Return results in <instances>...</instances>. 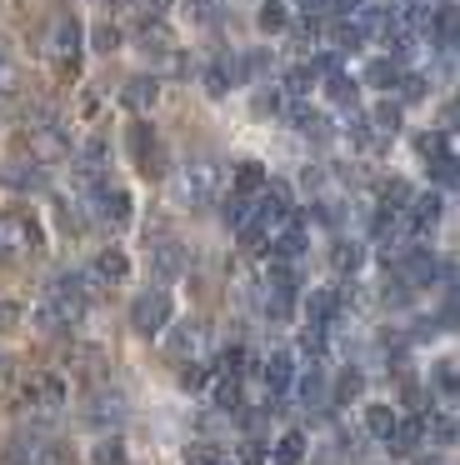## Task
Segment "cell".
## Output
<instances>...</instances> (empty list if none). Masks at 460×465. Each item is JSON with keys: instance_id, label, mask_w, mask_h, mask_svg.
Wrapping results in <instances>:
<instances>
[{"instance_id": "e575fe53", "label": "cell", "mask_w": 460, "mask_h": 465, "mask_svg": "<svg viewBox=\"0 0 460 465\" xmlns=\"http://www.w3.org/2000/svg\"><path fill=\"white\" fill-rule=\"evenodd\" d=\"M315 41H320V31H315V25H310V21L290 31V51H300V55H305V51H310V45H315Z\"/></svg>"}, {"instance_id": "681fc988", "label": "cell", "mask_w": 460, "mask_h": 465, "mask_svg": "<svg viewBox=\"0 0 460 465\" xmlns=\"http://www.w3.org/2000/svg\"><path fill=\"white\" fill-rule=\"evenodd\" d=\"M435 385H440V391H455V365H450V361L435 365Z\"/></svg>"}, {"instance_id": "60d3db41", "label": "cell", "mask_w": 460, "mask_h": 465, "mask_svg": "<svg viewBox=\"0 0 460 465\" xmlns=\"http://www.w3.org/2000/svg\"><path fill=\"white\" fill-rule=\"evenodd\" d=\"M335 265H340V271H355V265H360V245L355 241H340L335 245Z\"/></svg>"}, {"instance_id": "6da1fadb", "label": "cell", "mask_w": 460, "mask_h": 465, "mask_svg": "<svg viewBox=\"0 0 460 465\" xmlns=\"http://www.w3.org/2000/svg\"><path fill=\"white\" fill-rule=\"evenodd\" d=\"M215 185H220V165L215 161H185L175 171V181H170V201L185 205V211H200V205L215 201Z\"/></svg>"}, {"instance_id": "d4e9b609", "label": "cell", "mask_w": 460, "mask_h": 465, "mask_svg": "<svg viewBox=\"0 0 460 465\" xmlns=\"http://www.w3.org/2000/svg\"><path fill=\"white\" fill-rule=\"evenodd\" d=\"M260 185H265V165H260V161H240L235 165V191L250 195V191H260Z\"/></svg>"}, {"instance_id": "836d02e7", "label": "cell", "mask_w": 460, "mask_h": 465, "mask_svg": "<svg viewBox=\"0 0 460 465\" xmlns=\"http://www.w3.org/2000/svg\"><path fill=\"white\" fill-rule=\"evenodd\" d=\"M300 450H305V440H300V435L290 430L285 440H280V450H275V465H295V460H300Z\"/></svg>"}, {"instance_id": "f5cc1de1", "label": "cell", "mask_w": 460, "mask_h": 465, "mask_svg": "<svg viewBox=\"0 0 460 465\" xmlns=\"http://www.w3.org/2000/svg\"><path fill=\"white\" fill-rule=\"evenodd\" d=\"M0 465H30V455H25V450H20V445H10V450H5V455H0Z\"/></svg>"}, {"instance_id": "7a4b0ae2", "label": "cell", "mask_w": 460, "mask_h": 465, "mask_svg": "<svg viewBox=\"0 0 460 465\" xmlns=\"http://www.w3.org/2000/svg\"><path fill=\"white\" fill-rule=\"evenodd\" d=\"M130 325L140 335H160L170 325V295L165 291H140L135 305H130Z\"/></svg>"}, {"instance_id": "7dc6e473", "label": "cell", "mask_w": 460, "mask_h": 465, "mask_svg": "<svg viewBox=\"0 0 460 465\" xmlns=\"http://www.w3.org/2000/svg\"><path fill=\"white\" fill-rule=\"evenodd\" d=\"M185 5H190V15H195L200 25H210V21H215V0H185Z\"/></svg>"}, {"instance_id": "e0dca14e", "label": "cell", "mask_w": 460, "mask_h": 465, "mask_svg": "<svg viewBox=\"0 0 460 465\" xmlns=\"http://www.w3.org/2000/svg\"><path fill=\"white\" fill-rule=\"evenodd\" d=\"M155 95H160L155 75H135V81H125V105H130V111H150Z\"/></svg>"}, {"instance_id": "ac0fdd59", "label": "cell", "mask_w": 460, "mask_h": 465, "mask_svg": "<svg viewBox=\"0 0 460 465\" xmlns=\"http://www.w3.org/2000/svg\"><path fill=\"white\" fill-rule=\"evenodd\" d=\"M95 205L110 225H125L130 221V195L125 191H95Z\"/></svg>"}, {"instance_id": "277c9868", "label": "cell", "mask_w": 460, "mask_h": 465, "mask_svg": "<svg viewBox=\"0 0 460 465\" xmlns=\"http://www.w3.org/2000/svg\"><path fill=\"white\" fill-rule=\"evenodd\" d=\"M130 155H135V165H140V175H165V145H160V135H155V125H130Z\"/></svg>"}, {"instance_id": "83f0119b", "label": "cell", "mask_w": 460, "mask_h": 465, "mask_svg": "<svg viewBox=\"0 0 460 465\" xmlns=\"http://www.w3.org/2000/svg\"><path fill=\"white\" fill-rule=\"evenodd\" d=\"M265 71H270V51H245L235 65V75H245V81H260Z\"/></svg>"}, {"instance_id": "db71d44e", "label": "cell", "mask_w": 460, "mask_h": 465, "mask_svg": "<svg viewBox=\"0 0 460 465\" xmlns=\"http://www.w3.org/2000/svg\"><path fill=\"white\" fill-rule=\"evenodd\" d=\"M330 5H335V11H340V15H355V11H360V5H365V0H330Z\"/></svg>"}, {"instance_id": "4316f807", "label": "cell", "mask_w": 460, "mask_h": 465, "mask_svg": "<svg viewBox=\"0 0 460 465\" xmlns=\"http://www.w3.org/2000/svg\"><path fill=\"white\" fill-rule=\"evenodd\" d=\"M250 215H255V211H250V201H245V195H230V201L220 205V221H225L230 231H240V225H245Z\"/></svg>"}, {"instance_id": "8992f818", "label": "cell", "mask_w": 460, "mask_h": 465, "mask_svg": "<svg viewBox=\"0 0 460 465\" xmlns=\"http://www.w3.org/2000/svg\"><path fill=\"white\" fill-rule=\"evenodd\" d=\"M65 405V375L40 371L35 381L25 385V411H60Z\"/></svg>"}, {"instance_id": "d6986e66", "label": "cell", "mask_w": 460, "mask_h": 465, "mask_svg": "<svg viewBox=\"0 0 460 465\" xmlns=\"http://www.w3.org/2000/svg\"><path fill=\"white\" fill-rule=\"evenodd\" d=\"M165 345H170V355H175V361H190V355H195V345H200V325H195V321L175 325Z\"/></svg>"}, {"instance_id": "5bb4252c", "label": "cell", "mask_w": 460, "mask_h": 465, "mask_svg": "<svg viewBox=\"0 0 460 465\" xmlns=\"http://www.w3.org/2000/svg\"><path fill=\"white\" fill-rule=\"evenodd\" d=\"M125 275H130V265H125L120 251L95 255V265H90V281H105V285H125Z\"/></svg>"}, {"instance_id": "4dcf8cb0", "label": "cell", "mask_w": 460, "mask_h": 465, "mask_svg": "<svg viewBox=\"0 0 460 465\" xmlns=\"http://www.w3.org/2000/svg\"><path fill=\"white\" fill-rule=\"evenodd\" d=\"M360 391H365V375H360V371H345V375L335 381V401H340V405H345V401H355Z\"/></svg>"}, {"instance_id": "f6af8a7d", "label": "cell", "mask_w": 460, "mask_h": 465, "mask_svg": "<svg viewBox=\"0 0 460 465\" xmlns=\"http://www.w3.org/2000/svg\"><path fill=\"white\" fill-rule=\"evenodd\" d=\"M275 111H280V91H270V85H265V91L255 95V115H275Z\"/></svg>"}, {"instance_id": "44dd1931", "label": "cell", "mask_w": 460, "mask_h": 465, "mask_svg": "<svg viewBox=\"0 0 460 465\" xmlns=\"http://www.w3.org/2000/svg\"><path fill=\"white\" fill-rule=\"evenodd\" d=\"M400 415L390 411V405H365V430L375 435V440H390V430H395Z\"/></svg>"}, {"instance_id": "603a6c76", "label": "cell", "mask_w": 460, "mask_h": 465, "mask_svg": "<svg viewBox=\"0 0 460 465\" xmlns=\"http://www.w3.org/2000/svg\"><path fill=\"white\" fill-rule=\"evenodd\" d=\"M125 11H130L135 25H150V21H160V15L170 11V0H125Z\"/></svg>"}, {"instance_id": "5b68a950", "label": "cell", "mask_w": 460, "mask_h": 465, "mask_svg": "<svg viewBox=\"0 0 460 465\" xmlns=\"http://www.w3.org/2000/svg\"><path fill=\"white\" fill-rule=\"evenodd\" d=\"M65 371L75 375L80 385H90V391H100V385H105V371H110V361H105V351H100V345H70V355H65Z\"/></svg>"}, {"instance_id": "ffe728a7", "label": "cell", "mask_w": 460, "mask_h": 465, "mask_svg": "<svg viewBox=\"0 0 460 465\" xmlns=\"http://www.w3.org/2000/svg\"><path fill=\"white\" fill-rule=\"evenodd\" d=\"M420 440H425V430H420V415H415V420H405V425L395 420V430H390V445H395V455H415Z\"/></svg>"}, {"instance_id": "52a82bcc", "label": "cell", "mask_w": 460, "mask_h": 465, "mask_svg": "<svg viewBox=\"0 0 460 465\" xmlns=\"http://www.w3.org/2000/svg\"><path fill=\"white\" fill-rule=\"evenodd\" d=\"M150 265H155L160 281H175V275H185V265H190V245L175 241V235H160L155 251H150Z\"/></svg>"}, {"instance_id": "b9f144b4", "label": "cell", "mask_w": 460, "mask_h": 465, "mask_svg": "<svg viewBox=\"0 0 460 465\" xmlns=\"http://www.w3.org/2000/svg\"><path fill=\"white\" fill-rule=\"evenodd\" d=\"M95 51H100V55L120 51V31H115V25H100V31H95Z\"/></svg>"}, {"instance_id": "11a10c76", "label": "cell", "mask_w": 460, "mask_h": 465, "mask_svg": "<svg viewBox=\"0 0 460 465\" xmlns=\"http://www.w3.org/2000/svg\"><path fill=\"white\" fill-rule=\"evenodd\" d=\"M295 5H300V11H310V15H320V11L330 5V0H295Z\"/></svg>"}, {"instance_id": "d590c367", "label": "cell", "mask_w": 460, "mask_h": 465, "mask_svg": "<svg viewBox=\"0 0 460 465\" xmlns=\"http://www.w3.org/2000/svg\"><path fill=\"white\" fill-rule=\"evenodd\" d=\"M0 181H5V185H25V191H35V185H40V171H25V165H10V171L0 175Z\"/></svg>"}, {"instance_id": "8d00e7d4", "label": "cell", "mask_w": 460, "mask_h": 465, "mask_svg": "<svg viewBox=\"0 0 460 465\" xmlns=\"http://www.w3.org/2000/svg\"><path fill=\"white\" fill-rule=\"evenodd\" d=\"M90 460H95V465H120V440H115V435H110V440H100L95 450H90Z\"/></svg>"}, {"instance_id": "74e56055", "label": "cell", "mask_w": 460, "mask_h": 465, "mask_svg": "<svg viewBox=\"0 0 460 465\" xmlns=\"http://www.w3.org/2000/svg\"><path fill=\"white\" fill-rule=\"evenodd\" d=\"M20 85V71H15V61H10V55H0V101H5L10 91H15Z\"/></svg>"}, {"instance_id": "cb8c5ba5", "label": "cell", "mask_w": 460, "mask_h": 465, "mask_svg": "<svg viewBox=\"0 0 460 465\" xmlns=\"http://www.w3.org/2000/svg\"><path fill=\"white\" fill-rule=\"evenodd\" d=\"M230 81H235V65H225V61H215V65H205V95H225L230 91Z\"/></svg>"}, {"instance_id": "f907efd6", "label": "cell", "mask_w": 460, "mask_h": 465, "mask_svg": "<svg viewBox=\"0 0 460 465\" xmlns=\"http://www.w3.org/2000/svg\"><path fill=\"white\" fill-rule=\"evenodd\" d=\"M200 381H205V371H200L195 361H185V365H180V385H200Z\"/></svg>"}, {"instance_id": "9c48e42d", "label": "cell", "mask_w": 460, "mask_h": 465, "mask_svg": "<svg viewBox=\"0 0 460 465\" xmlns=\"http://www.w3.org/2000/svg\"><path fill=\"white\" fill-rule=\"evenodd\" d=\"M255 215L265 225H280L290 215V185H280V181H265L260 185V201H255Z\"/></svg>"}, {"instance_id": "2e32d148", "label": "cell", "mask_w": 460, "mask_h": 465, "mask_svg": "<svg viewBox=\"0 0 460 465\" xmlns=\"http://www.w3.org/2000/svg\"><path fill=\"white\" fill-rule=\"evenodd\" d=\"M290 121H295V131L305 135V141H330V121H325V115H315L310 105H295Z\"/></svg>"}, {"instance_id": "8fae6325", "label": "cell", "mask_w": 460, "mask_h": 465, "mask_svg": "<svg viewBox=\"0 0 460 465\" xmlns=\"http://www.w3.org/2000/svg\"><path fill=\"white\" fill-rule=\"evenodd\" d=\"M265 385L270 391H290V381H295V355L290 351H270V361H265Z\"/></svg>"}, {"instance_id": "816d5d0a", "label": "cell", "mask_w": 460, "mask_h": 465, "mask_svg": "<svg viewBox=\"0 0 460 465\" xmlns=\"http://www.w3.org/2000/svg\"><path fill=\"white\" fill-rule=\"evenodd\" d=\"M300 395H305V401H315V395H320V375H315V371L300 375Z\"/></svg>"}, {"instance_id": "f546056e", "label": "cell", "mask_w": 460, "mask_h": 465, "mask_svg": "<svg viewBox=\"0 0 460 465\" xmlns=\"http://www.w3.org/2000/svg\"><path fill=\"white\" fill-rule=\"evenodd\" d=\"M20 321H25V305H20L15 295H5V291H0V331H15Z\"/></svg>"}, {"instance_id": "4fadbf2b", "label": "cell", "mask_w": 460, "mask_h": 465, "mask_svg": "<svg viewBox=\"0 0 460 465\" xmlns=\"http://www.w3.org/2000/svg\"><path fill=\"white\" fill-rule=\"evenodd\" d=\"M120 420H125V395L105 391L90 401V425H120Z\"/></svg>"}, {"instance_id": "f35d334b", "label": "cell", "mask_w": 460, "mask_h": 465, "mask_svg": "<svg viewBox=\"0 0 460 465\" xmlns=\"http://www.w3.org/2000/svg\"><path fill=\"white\" fill-rule=\"evenodd\" d=\"M310 81H315V71H310V65H300V71H290V75H285V91H290V95H305V91H310Z\"/></svg>"}, {"instance_id": "9a60e30c", "label": "cell", "mask_w": 460, "mask_h": 465, "mask_svg": "<svg viewBox=\"0 0 460 465\" xmlns=\"http://www.w3.org/2000/svg\"><path fill=\"white\" fill-rule=\"evenodd\" d=\"M30 325H35L40 335H65V331H70V321L60 315V305H55V301H40L35 311H30Z\"/></svg>"}, {"instance_id": "d6a6232c", "label": "cell", "mask_w": 460, "mask_h": 465, "mask_svg": "<svg viewBox=\"0 0 460 465\" xmlns=\"http://www.w3.org/2000/svg\"><path fill=\"white\" fill-rule=\"evenodd\" d=\"M235 455L245 465H260V460H265V440H260V435H245V440L235 445Z\"/></svg>"}, {"instance_id": "484cf974", "label": "cell", "mask_w": 460, "mask_h": 465, "mask_svg": "<svg viewBox=\"0 0 460 465\" xmlns=\"http://www.w3.org/2000/svg\"><path fill=\"white\" fill-rule=\"evenodd\" d=\"M370 125H375V131L390 141V135L400 131V105H395V101H380V105H375V115H370Z\"/></svg>"}, {"instance_id": "3957f363", "label": "cell", "mask_w": 460, "mask_h": 465, "mask_svg": "<svg viewBox=\"0 0 460 465\" xmlns=\"http://www.w3.org/2000/svg\"><path fill=\"white\" fill-rule=\"evenodd\" d=\"M40 225L30 221V215H15V211H5L0 215V261L5 255H15V251H40Z\"/></svg>"}, {"instance_id": "7bdbcfd3", "label": "cell", "mask_w": 460, "mask_h": 465, "mask_svg": "<svg viewBox=\"0 0 460 465\" xmlns=\"http://www.w3.org/2000/svg\"><path fill=\"white\" fill-rule=\"evenodd\" d=\"M395 81H400V71H395L390 61H375V65H370V85H395Z\"/></svg>"}, {"instance_id": "c3c4849f", "label": "cell", "mask_w": 460, "mask_h": 465, "mask_svg": "<svg viewBox=\"0 0 460 465\" xmlns=\"http://www.w3.org/2000/svg\"><path fill=\"white\" fill-rule=\"evenodd\" d=\"M430 171H435V181H440V185H450V181H455V161H450V155H440V161L430 165Z\"/></svg>"}, {"instance_id": "ee69618b", "label": "cell", "mask_w": 460, "mask_h": 465, "mask_svg": "<svg viewBox=\"0 0 460 465\" xmlns=\"http://www.w3.org/2000/svg\"><path fill=\"white\" fill-rule=\"evenodd\" d=\"M240 365H245V351H220V375H240Z\"/></svg>"}, {"instance_id": "7402d4cb", "label": "cell", "mask_w": 460, "mask_h": 465, "mask_svg": "<svg viewBox=\"0 0 460 465\" xmlns=\"http://www.w3.org/2000/svg\"><path fill=\"white\" fill-rule=\"evenodd\" d=\"M75 45H80V25L70 21V15H65V21L50 25V51H55V55H70Z\"/></svg>"}, {"instance_id": "7c38bea8", "label": "cell", "mask_w": 460, "mask_h": 465, "mask_svg": "<svg viewBox=\"0 0 460 465\" xmlns=\"http://www.w3.org/2000/svg\"><path fill=\"white\" fill-rule=\"evenodd\" d=\"M305 315H310V325H330L340 315V291H310L305 295Z\"/></svg>"}, {"instance_id": "ba28073f", "label": "cell", "mask_w": 460, "mask_h": 465, "mask_svg": "<svg viewBox=\"0 0 460 465\" xmlns=\"http://www.w3.org/2000/svg\"><path fill=\"white\" fill-rule=\"evenodd\" d=\"M25 145H30V155H35V161H65V151H70V135L60 131V125H35Z\"/></svg>"}, {"instance_id": "1f68e13d", "label": "cell", "mask_w": 460, "mask_h": 465, "mask_svg": "<svg viewBox=\"0 0 460 465\" xmlns=\"http://www.w3.org/2000/svg\"><path fill=\"white\" fill-rule=\"evenodd\" d=\"M255 21H260V31H280V25H285V5H280V0H265Z\"/></svg>"}, {"instance_id": "30bf717a", "label": "cell", "mask_w": 460, "mask_h": 465, "mask_svg": "<svg viewBox=\"0 0 460 465\" xmlns=\"http://www.w3.org/2000/svg\"><path fill=\"white\" fill-rule=\"evenodd\" d=\"M140 51H145L150 61H170V55H175V35L160 21H150V25H140Z\"/></svg>"}, {"instance_id": "9f6ffc18", "label": "cell", "mask_w": 460, "mask_h": 465, "mask_svg": "<svg viewBox=\"0 0 460 465\" xmlns=\"http://www.w3.org/2000/svg\"><path fill=\"white\" fill-rule=\"evenodd\" d=\"M5 365H10V361H5V351H0V375H5Z\"/></svg>"}, {"instance_id": "ab89813d", "label": "cell", "mask_w": 460, "mask_h": 465, "mask_svg": "<svg viewBox=\"0 0 460 465\" xmlns=\"http://www.w3.org/2000/svg\"><path fill=\"white\" fill-rule=\"evenodd\" d=\"M335 45H340V51H355V45H360V25L355 21H340L335 25Z\"/></svg>"}, {"instance_id": "bcb514c9", "label": "cell", "mask_w": 460, "mask_h": 465, "mask_svg": "<svg viewBox=\"0 0 460 465\" xmlns=\"http://www.w3.org/2000/svg\"><path fill=\"white\" fill-rule=\"evenodd\" d=\"M395 85H400V95H405V101H420V95L430 91V85L420 81V75H405V81H395Z\"/></svg>"}, {"instance_id": "f1b7e54d", "label": "cell", "mask_w": 460, "mask_h": 465, "mask_svg": "<svg viewBox=\"0 0 460 465\" xmlns=\"http://www.w3.org/2000/svg\"><path fill=\"white\" fill-rule=\"evenodd\" d=\"M325 91H330V101H335V105H355L360 85L350 81V75H335V71H330V85H325Z\"/></svg>"}]
</instances>
